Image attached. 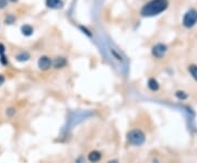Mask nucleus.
Masks as SVG:
<instances>
[{"mask_svg": "<svg viewBox=\"0 0 197 163\" xmlns=\"http://www.w3.org/2000/svg\"><path fill=\"white\" fill-rule=\"evenodd\" d=\"M169 1L167 0H151L146 3L141 9L143 17H155L167 10Z\"/></svg>", "mask_w": 197, "mask_h": 163, "instance_id": "1", "label": "nucleus"}, {"mask_svg": "<svg viewBox=\"0 0 197 163\" xmlns=\"http://www.w3.org/2000/svg\"><path fill=\"white\" fill-rule=\"evenodd\" d=\"M127 141L128 143H131V146H135V147L143 146L146 141V135L140 129L138 128L131 129V130L128 131L127 133Z\"/></svg>", "mask_w": 197, "mask_h": 163, "instance_id": "2", "label": "nucleus"}, {"mask_svg": "<svg viewBox=\"0 0 197 163\" xmlns=\"http://www.w3.org/2000/svg\"><path fill=\"white\" fill-rule=\"evenodd\" d=\"M182 23L185 27H192L197 23V11L195 9L188 10L183 17Z\"/></svg>", "mask_w": 197, "mask_h": 163, "instance_id": "3", "label": "nucleus"}, {"mask_svg": "<svg viewBox=\"0 0 197 163\" xmlns=\"http://www.w3.org/2000/svg\"><path fill=\"white\" fill-rule=\"evenodd\" d=\"M167 45L159 43V44L155 45V46L152 47V55L155 58H162L165 55V53H167Z\"/></svg>", "mask_w": 197, "mask_h": 163, "instance_id": "4", "label": "nucleus"}, {"mask_svg": "<svg viewBox=\"0 0 197 163\" xmlns=\"http://www.w3.org/2000/svg\"><path fill=\"white\" fill-rule=\"evenodd\" d=\"M37 65H38V68L41 70H48L53 65L52 59L47 56H42L37 62Z\"/></svg>", "mask_w": 197, "mask_h": 163, "instance_id": "5", "label": "nucleus"}, {"mask_svg": "<svg viewBox=\"0 0 197 163\" xmlns=\"http://www.w3.org/2000/svg\"><path fill=\"white\" fill-rule=\"evenodd\" d=\"M101 159H102V154L101 152L98 150L91 151V152H89L88 154V161L90 163H98Z\"/></svg>", "mask_w": 197, "mask_h": 163, "instance_id": "6", "label": "nucleus"}, {"mask_svg": "<svg viewBox=\"0 0 197 163\" xmlns=\"http://www.w3.org/2000/svg\"><path fill=\"white\" fill-rule=\"evenodd\" d=\"M46 6L50 9H59L62 7V0H46Z\"/></svg>", "mask_w": 197, "mask_h": 163, "instance_id": "7", "label": "nucleus"}, {"mask_svg": "<svg viewBox=\"0 0 197 163\" xmlns=\"http://www.w3.org/2000/svg\"><path fill=\"white\" fill-rule=\"evenodd\" d=\"M21 32H22V34L24 36H31L33 34V32H34V30H33V27L31 25L25 24L22 25V27H21Z\"/></svg>", "mask_w": 197, "mask_h": 163, "instance_id": "8", "label": "nucleus"}, {"mask_svg": "<svg viewBox=\"0 0 197 163\" xmlns=\"http://www.w3.org/2000/svg\"><path fill=\"white\" fill-rule=\"evenodd\" d=\"M148 88L153 92L158 91V90H159V83H158V81L155 79L151 78V79H149V81H148Z\"/></svg>", "mask_w": 197, "mask_h": 163, "instance_id": "9", "label": "nucleus"}, {"mask_svg": "<svg viewBox=\"0 0 197 163\" xmlns=\"http://www.w3.org/2000/svg\"><path fill=\"white\" fill-rule=\"evenodd\" d=\"M67 64L66 59L65 58H62V57H58V58H56L54 62V67L55 68H62V67H65Z\"/></svg>", "mask_w": 197, "mask_h": 163, "instance_id": "10", "label": "nucleus"}, {"mask_svg": "<svg viewBox=\"0 0 197 163\" xmlns=\"http://www.w3.org/2000/svg\"><path fill=\"white\" fill-rule=\"evenodd\" d=\"M15 59H17L18 62H26V60L30 59V55L25 52H22V53H20V54H18L17 56H15Z\"/></svg>", "mask_w": 197, "mask_h": 163, "instance_id": "11", "label": "nucleus"}, {"mask_svg": "<svg viewBox=\"0 0 197 163\" xmlns=\"http://www.w3.org/2000/svg\"><path fill=\"white\" fill-rule=\"evenodd\" d=\"M5 47H3V45L2 44H0V60H1V64L2 65H7L8 64V60L6 59V56H5Z\"/></svg>", "mask_w": 197, "mask_h": 163, "instance_id": "12", "label": "nucleus"}, {"mask_svg": "<svg viewBox=\"0 0 197 163\" xmlns=\"http://www.w3.org/2000/svg\"><path fill=\"white\" fill-rule=\"evenodd\" d=\"M188 71H190V74H192L193 78L197 81V66H195V65L190 66L188 67Z\"/></svg>", "mask_w": 197, "mask_h": 163, "instance_id": "13", "label": "nucleus"}, {"mask_svg": "<svg viewBox=\"0 0 197 163\" xmlns=\"http://www.w3.org/2000/svg\"><path fill=\"white\" fill-rule=\"evenodd\" d=\"M175 95H176L177 99H180V100H185V99H187V94L185 93L184 91H177L176 93H175Z\"/></svg>", "mask_w": 197, "mask_h": 163, "instance_id": "14", "label": "nucleus"}, {"mask_svg": "<svg viewBox=\"0 0 197 163\" xmlns=\"http://www.w3.org/2000/svg\"><path fill=\"white\" fill-rule=\"evenodd\" d=\"M6 6H7V0H0V9H3Z\"/></svg>", "mask_w": 197, "mask_h": 163, "instance_id": "15", "label": "nucleus"}, {"mask_svg": "<svg viewBox=\"0 0 197 163\" xmlns=\"http://www.w3.org/2000/svg\"><path fill=\"white\" fill-rule=\"evenodd\" d=\"M5 81H6V78L2 76V74H0V87H1V85L5 83Z\"/></svg>", "mask_w": 197, "mask_h": 163, "instance_id": "16", "label": "nucleus"}, {"mask_svg": "<svg viewBox=\"0 0 197 163\" xmlns=\"http://www.w3.org/2000/svg\"><path fill=\"white\" fill-rule=\"evenodd\" d=\"M107 163H118V161L117 160H110V161H107Z\"/></svg>", "mask_w": 197, "mask_h": 163, "instance_id": "17", "label": "nucleus"}, {"mask_svg": "<svg viewBox=\"0 0 197 163\" xmlns=\"http://www.w3.org/2000/svg\"><path fill=\"white\" fill-rule=\"evenodd\" d=\"M11 2H15V1H18V0H10Z\"/></svg>", "mask_w": 197, "mask_h": 163, "instance_id": "18", "label": "nucleus"}]
</instances>
